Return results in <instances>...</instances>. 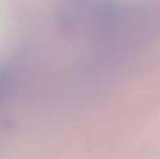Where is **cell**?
Here are the masks:
<instances>
[{"label":"cell","instance_id":"1","mask_svg":"<svg viewBox=\"0 0 160 159\" xmlns=\"http://www.w3.org/2000/svg\"><path fill=\"white\" fill-rule=\"evenodd\" d=\"M7 86H8V76L6 75V73L0 72V100H2V97L4 96Z\"/></svg>","mask_w":160,"mask_h":159}]
</instances>
